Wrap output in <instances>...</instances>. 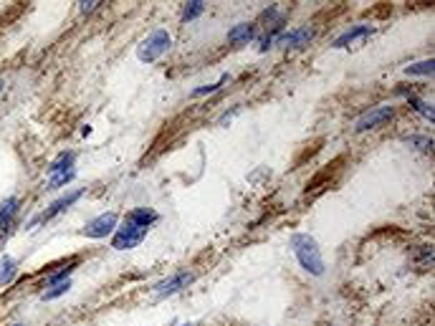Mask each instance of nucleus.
Segmentation results:
<instances>
[{
	"instance_id": "obj_6",
	"label": "nucleus",
	"mask_w": 435,
	"mask_h": 326,
	"mask_svg": "<svg viewBox=\"0 0 435 326\" xmlns=\"http://www.w3.org/2000/svg\"><path fill=\"white\" fill-rule=\"evenodd\" d=\"M117 225H119L117 213H114V210L101 213V215L91 218V220L81 228V235H84V238H91V240H101V238H106V235H114Z\"/></svg>"
},
{
	"instance_id": "obj_2",
	"label": "nucleus",
	"mask_w": 435,
	"mask_h": 326,
	"mask_svg": "<svg viewBox=\"0 0 435 326\" xmlns=\"http://www.w3.org/2000/svg\"><path fill=\"white\" fill-rule=\"evenodd\" d=\"M289 245L294 250L296 260L302 265L304 271L312 273V276H324V258H322V248H319L317 238L309 235V233H294L289 238Z\"/></svg>"
},
{
	"instance_id": "obj_17",
	"label": "nucleus",
	"mask_w": 435,
	"mask_h": 326,
	"mask_svg": "<svg viewBox=\"0 0 435 326\" xmlns=\"http://www.w3.org/2000/svg\"><path fill=\"white\" fill-rule=\"evenodd\" d=\"M68 291H71V278H68V281L53 283V286L44 288V291H41V301H53V299H58V296H63V293H68Z\"/></svg>"
},
{
	"instance_id": "obj_26",
	"label": "nucleus",
	"mask_w": 435,
	"mask_h": 326,
	"mask_svg": "<svg viewBox=\"0 0 435 326\" xmlns=\"http://www.w3.org/2000/svg\"><path fill=\"white\" fill-rule=\"evenodd\" d=\"M11 326H26V324H11Z\"/></svg>"
},
{
	"instance_id": "obj_21",
	"label": "nucleus",
	"mask_w": 435,
	"mask_h": 326,
	"mask_svg": "<svg viewBox=\"0 0 435 326\" xmlns=\"http://www.w3.org/2000/svg\"><path fill=\"white\" fill-rule=\"evenodd\" d=\"M418 265L420 268H430V265H433V248H430V245H423V248H420V255H418Z\"/></svg>"
},
{
	"instance_id": "obj_16",
	"label": "nucleus",
	"mask_w": 435,
	"mask_h": 326,
	"mask_svg": "<svg viewBox=\"0 0 435 326\" xmlns=\"http://www.w3.org/2000/svg\"><path fill=\"white\" fill-rule=\"evenodd\" d=\"M433 71H435L433 58H425V61H418V63H410V66H405L407 76H433Z\"/></svg>"
},
{
	"instance_id": "obj_3",
	"label": "nucleus",
	"mask_w": 435,
	"mask_h": 326,
	"mask_svg": "<svg viewBox=\"0 0 435 326\" xmlns=\"http://www.w3.org/2000/svg\"><path fill=\"white\" fill-rule=\"evenodd\" d=\"M173 49V36H170L168 28H155L140 46H137V58L142 63H155L160 61L162 56Z\"/></svg>"
},
{
	"instance_id": "obj_5",
	"label": "nucleus",
	"mask_w": 435,
	"mask_h": 326,
	"mask_svg": "<svg viewBox=\"0 0 435 326\" xmlns=\"http://www.w3.org/2000/svg\"><path fill=\"white\" fill-rule=\"evenodd\" d=\"M84 198V190L78 188V190H71V193H66V195H61V198L58 200H53V203L48 205V208H46V210H41L39 215H34L29 220V225L26 228H31V230H34V228H39V225H44V223H51L53 220V218L56 215H61V213H66L68 208H71V205H76L78 200Z\"/></svg>"
},
{
	"instance_id": "obj_12",
	"label": "nucleus",
	"mask_w": 435,
	"mask_h": 326,
	"mask_svg": "<svg viewBox=\"0 0 435 326\" xmlns=\"http://www.w3.org/2000/svg\"><path fill=\"white\" fill-rule=\"evenodd\" d=\"M68 170H76V152L73 150H63L56 155V160H51L48 165V175H58V172H68Z\"/></svg>"
},
{
	"instance_id": "obj_7",
	"label": "nucleus",
	"mask_w": 435,
	"mask_h": 326,
	"mask_svg": "<svg viewBox=\"0 0 435 326\" xmlns=\"http://www.w3.org/2000/svg\"><path fill=\"white\" fill-rule=\"evenodd\" d=\"M372 34H374V26H369V23H357V26L347 28L344 34L337 36V39L332 41V49H334V51L357 49V46H362Z\"/></svg>"
},
{
	"instance_id": "obj_1",
	"label": "nucleus",
	"mask_w": 435,
	"mask_h": 326,
	"mask_svg": "<svg viewBox=\"0 0 435 326\" xmlns=\"http://www.w3.org/2000/svg\"><path fill=\"white\" fill-rule=\"evenodd\" d=\"M160 220V213L152 208H132L124 215L122 225H117L112 235V248L114 250H132L137 245L145 243V238L150 235V228Z\"/></svg>"
},
{
	"instance_id": "obj_9",
	"label": "nucleus",
	"mask_w": 435,
	"mask_h": 326,
	"mask_svg": "<svg viewBox=\"0 0 435 326\" xmlns=\"http://www.w3.org/2000/svg\"><path fill=\"white\" fill-rule=\"evenodd\" d=\"M314 39V28L312 26H299V28H291V31H284L276 41V46H281L284 51H296V49H304L309 46V41Z\"/></svg>"
},
{
	"instance_id": "obj_20",
	"label": "nucleus",
	"mask_w": 435,
	"mask_h": 326,
	"mask_svg": "<svg viewBox=\"0 0 435 326\" xmlns=\"http://www.w3.org/2000/svg\"><path fill=\"white\" fill-rule=\"evenodd\" d=\"M405 142L410 144V147H415V150H420V152H430V150H433V139H430V137H423V134H413V137H405Z\"/></svg>"
},
{
	"instance_id": "obj_8",
	"label": "nucleus",
	"mask_w": 435,
	"mask_h": 326,
	"mask_svg": "<svg viewBox=\"0 0 435 326\" xmlns=\"http://www.w3.org/2000/svg\"><path fill=\"white\" fill-rule=\"evenodd\" d=\"M392 116H395V109H392L390 104L374 106V109H369L364 116H359L357 124H354V132H369V129H377L385 122H390Z\"/></svg>"
},
{
	"instance_id": "obj_4",
	"label": "nucleus",
	"mask_w": 435,
	"mask_h": 326,
	"mask_svg": "<svg viewBox=\"0 0 435 326\" xmlns=\"http://www.w3.org/2000/svg\"><path fill=\"white\" fill-rule=\"evenodd\" d=\"M198 281V273L195 271H188V268H183V271H175L173 276L162 278V281H157L155 286H152V301H165V299H173V296H178L180 291H185V288H190L193 283Z\"/></svg>"
},
{
	"instance_id": "obj_23",
	"label": "nucleus",
	"mask_w": 435,
	"mask_h": 326,
	"mask_svg": "<svg viewBox=\"0 0 435 326\" xmlns=\"http://www.w3.org/2000/svg\"><path fill=\"white\" fill-rule=\"evenodd\" d=\"M238 111H240V106H233V109H230V111H225V114L220 116V119H218V124H220V127H225V124H230V122H233V116L238 114Z\"/></svg>"
},
{
	"instance_id": "obj_24",
	"label": "nucleus",
	"mask_w": 435,
	"mask_h": 326,
	"mask_svg": "<svg viewBox=\"0 0 435 326\" xmlns=\"http://www.w3.org/2000/svg\"><path fill=\"white\" fill-rule=\"evenodd\" d=\"M175 326H195V321H183V324H175Z\"/></svg>"
},
{
	"instance_id": "obj_25",
	"label": "nucleus",
	"mask_w": 435,
	"mask_h": 326,
	"mask_svg": "<svg viewBox=\"0 0 435 326\" xmlns=\"http://www.w3.org/2000/svg\"><path fill=\"white\" fill-rule=\"evenodd\" d=\"M0 91H3V78H0Z\"/></svg>"
},
{
	"instance_id": "obj_10",
	"label": "nucleus",
	"mask_w": 435,
	"mask_h": 326,
	"mask_svg": "<svg viewBox=\"0 0 435 326\" xmlns=\"http://www.w3.org/2000/svg\"><path fill=\"white\" fill-rule=\"evenodd\" d=\"M18 213H21V198H16V195H11V198L0 203V238H6L8 233L13 230Z\"/></svg>"
},
{
	"instance_id": "obj_13",
	"label": "nucleus",
	"mask_w": 435,
	"mask_h": 326,
	"mask_svg": "<svg viewBox=\"0 0 435 326\" xmlns=\"http://www.w3.org/2000/svg\"><path fill=\"white\" fill-rule=\"evenodd\" d=\"M18 276V260L11 253L0 255V286H11Z\"/></svg>"
},
{
	"instance_id": "obj_14",
	"label": "nucleus",
	"mask_w": 435,
	"mask_h": 326,
	"mask_svg": "<svg viewBox=\"0 0 435 326\" xmlns=\"http://www.w3.org/2000/svg\"><path fill=\"white\" fill-rule=\"evenodd\" d=\"M228 81H230V73H220V78H218L215 83H205V86L193 88V91H190V99H200V96H210V94H215V91H220V88H223Z\"/></svg>"
},
{
	"instance_id": "obj_15",
	"label": "nucleus",
	"mask_w": 435,
	"mask_h": 326,
	"mask_svg": "<svg viewBox=\"0 0 435 326\" xmlns=\"http://www.w3.org/2000/svg\"><path fill=\"white\" fill-rule=\"evenodd\" d=\"M73 180H76V170L48 175V180H46V190H61V188H66V185H71Z\"/></svg>"
},
{
	"instance_id": "obj_19",
	"label": "nucleus",
	"mask_w": 435,
	"mask_h": 326,
	"mask_svg": "<svg viewBox=\"0 0 435 326\" xmlns=\"http://www.w3.org/2000/svg\"><path fill=\"white\" fill-rule=\"evenodd\" d=\"M407 101H410V106H413L415 111H418V114H423L425 119H428V122H433L435 119V111H433V104H428V101L425 99H418V96H407Z\"/></svg>"
},
{
	"instance_id": "obj_18",
	"label": "nucleus",
	"mask_w": 435,
	"mask_h": 326,
	"mask_svg": "<svg viewBox=\"0 0 435 326\" xmlns=\"http://www.w3.org/2000/svg\"><path fill=\"white\" fill-rule=\"evenodd\" d=\"M203 13H205V3L203 0H190V3H185L183 8V23H190V21H195V18H200Z\"/></svg>"
},
{
	"instance_id": "obj_11",
	"label": "nucleus",
	"mask_w": 435,
	"mask_h": 326,
	"mask_svg": "<svg viewBox=\"0 0 435 326\" xmlns=\"http://www.w3.org/2000/svg\"><path fill=\"white\" fill-rule=\"evenodd\" d=\"M228 44L233 49H240V46H248L253 39H256V23H238L228 31Z\"/></svg>"
},
{
	"instance_id": "obj_22",
	"label": "nucleus",
	"mask_w": 435,
	"mask_h": 326,
	"mask_svg": "<svg viewBox=\"0 0 435 326\" xmlns=\"http://www.w3.org/2000/svg\"><path fill=\"white\" fill-rule=\"evenodd\" d=\"M99 6H101V0H89V3H78V13H81V16H89V13H94Z\"/></svg>"
}]
</instances>
